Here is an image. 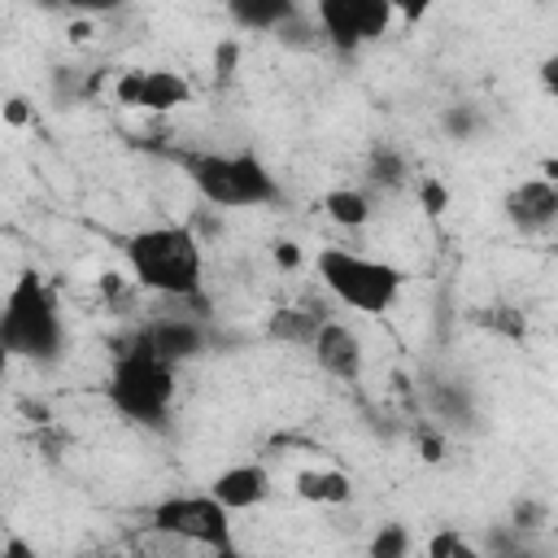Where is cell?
I'll return each mask as SVG.
<instances>
[{
	"label": "cell",
	"mask_w": 558,
	"mask_h": 558,
	"mask_svg": "<svg viewBox=\"0 0 558 558\" xmlns=\"http://www.w3.org/2000/svg\"><path fill=\"white\" fill-rule=\"evenodd\" d=\"M126 253V270L131 283L166 296V301H192L205 288V257H201V240L192 227L183 222H161V227H144L135 235H126L122 244Z\"/></svg>",
	"instance_id": "obj_1"
},
{
	"label": "cell",
	"mask_w": 558,
	"mask_h": 558,
	"mask_svg": "<svg viewBox=\"0 0 558 558\" xmlns=\"http://www.w3.org/2000/svg\"><path fill=\"white\" fill-rule=\"evenodd\" d=\"M174 392H179V366L166 353H157L153 340L135 327L122 340V349L113 353V366L105 379V401L140 427H161L174 405Z\"/></svg>",
	"instance_id": "obj_2"
},
{
	"label": "cell",
	"mask_w": 558,
	"mask_h": 558,
	"mask_svg": "<svg viewBox=\"0 0 558 558\" xmlns=\"http://www.w3.org/2000/svg\"><path fill=\"white\" fill-rule=\"evenodd\" d=\"M0 344L9 357L31 362V366H52L65 353V318L61 305L52 296V288L44 283V275L22 270L4 296V314H0Z\"/></svg>",
	"instance_id": "obj_3"
},
{
	"label": "cell",
	"mask_w": 558,
	"mask_h": 558,
	"mask_svg": "<svg viewBox=\"0 0 558 558\" xmlns=\"http://www.w3.org/2000/svg\"><path fill=\"white\" fill-rule=\"evenodd\" d=\"M174 161L183 166V174L192 179L201 201H209L218 209H257V205L283 201L279 179L270 174V166L253 148H235V153H174Z\"/></svg>",
	"instance_id": "obj_4"
},
{
	"label": "cell",
	"mask_w": 558,
	"mask_h": 558,
	"mask_svg": "<svg viewBox=\"0 0 558 558\" xmlns=\"http://www.w3.org/2000/svg\"><path fill=\"white\" fill-rule=\"evenodd\" d=\"M314 275L353 314H388L401 301V288H405V275L392 262L366 257V253L344 248V244L318 248L314 253Z\"/></svg>",
	"instance_id": "obj_5"
},
{
	"label": "cell",
	"mask_w": 558,
	"mask_h": 558,
	"mask_svg": "<svg viewBox=\"0 0 558 558\" xmlns=\"http://www.w3.org/2000/svg\"><path fill=\"white\" fill-rule=\"evenodd\" d=\"M231 514L214 493H170L148 510L153 532L174 536L183 545H201L209 554H235Z\"/></svg>",
	"instance_id": "obj_6"
},
{
	"label": "cell",
	"mask_w": 558,
	"mask_h": 558,
	"mask_svg": "<svg viewBox=\"0 0 558 558\" xmlns=\"http://www.w3.org/2000/svg\"><path fill=\"white\" fill-rule=\"evenodd\" d=\"M314 17L336 52H357L362 44H375L388 35L397 9L392 0H314Z\"/></svg>",
	"instance_id": "obj_7"
},
{
	"label": "cell",
	"mask_w": 558,
	"mask_h": 558,
	"mask_svg": "<svg viewBox=\"0 0 558 558\" xmlns=\"http://www.w3.org/2000/svg\"><path fill=\"white\" fill-rule=\"evenodd\" d=\"M113 96L126 109H148V113H170L192 100V87L174 70H122L113 78Z\"/></svg>",
	"instance_id": "obj_8"
},
{
	"label": "cell",
	"mask_w": 558,
	"mask_h": 558,
	"mask_svg": "<svg viewBox=\"0 0 558 558\" xmlns=\"http://www.w3.org/2000/svg\"><path fill=\"white\" fill-rule=\"evenodd\" d=\"M501 214L519 235H545L558 227V179H523L501 196Z\"/></svg>",
	"instance_id": "obj_9"
},
{
	"label": "cell",
	"mask_w": 558,
	"mask_h": 558,
	"mask_svg": "<svg viewBox=\"0 0 558 558\" xmlns=\"http://www.w3.org/2000/svg\"><path fill=\"white\" fill-rule=\"evenodd\" d=\"M310 353H314L318 371L331 375V379H340V384H357L362 371H366V344H362V336H357L349 323H340V318H327V323L318 327Z\"/></svg>",
	"instance_id": "obj_10"
},
{
	"label": "cell",
	"mask_w": 558,
	"mask_h": 558,
	"mask_svg": "<svg viewBox=\"0 0 558 558\" xmlns=\"http://www.w3.org/2000/svg\"><path fill=\"white\" fill-rule=\"evenodd\" d=\"M140 331H144V336L153 340V349L166 353L174 366L201 357V353L209 349V340H214L209 327H205V318H192V314H161V318L140 323Z\"/></svg>",
	"instance_id": "obj_11"
},
{
	"label": "cell",
	"mask_w": 558,
	"mask_h": 558,
	"mask_svg": "<svg viewBox=\"0 0 558 558\" xmlns=\"http://www.w3.org/2000/svg\"><path fill=\"white\" fill-rule=\"evenodd\" d=\"M209 493L227 510H253L270 497V471L262 462H235V466H227L209 480Z\"/></svg>",
	"instance_id": "obj_12"
},
{
	"label": "cell",
	"mask_w": 558,
	"mask_h": 558,
	"mask_svg": "<svg viewBox=\"0 0 558 558\" xmlns=\"http://www.w3.org/2000/svg\"><path fill=\"white\" fill-rule=\"evenodd\" d=\"M427 410L445 423V427H471L475 423V392L466 379H432L427 384Z\"/></svg>",
	"instance_id": "obj_13"
},
{
	"label": "cell",
	"mask_w": 558,
	"mask_h": 558,
	"mask_svg": "<svg viewBox=\"0 0 558 558\" xmlns=\"http://www.w3.org/2000/svg\"><path fill=\"white\" fill-rule=\"evenodd\" d=\"M323 323H327V314L314 310V305H283V310H275L266 318V336L270 340H283V344H305L310 349Z\"/></svg>",
	"instance_id": "obj_14"
},
{
	"label": "cell",
	"mask_w": 558,
	"mask_h": 558,
	"mask_svg": "<svg viewBox=\"0 0 558 558\" xmlns=\"http://www.w3.org/2000/svg\"><path fill=\"white\" fill-rule=\"evenodd\" d=\"M292 488H296L301 501H314V506H344V501L353 497L349 475L336 471V466H305V471L292 480Z\"/></svg>",
	"instance_id": "obj_15"
},
{
	"label": "cell",
	"mask_w": 558,
	"mask_h": 558,
	"mask_svg": "<svg viewBox=\"0 0 558 558\" xmlns=\"http://www.w3.org/2000/svg\"><path fill=\"white\" fill-rule=\"evenodd\" d=\"M366 183L371 187H379V192H401V187H410V179H414V170H410V157L397 148V144H375L371 153H366Z\"/></svg>",
	"instance_id": "obj_16"
},
{
	"label": "cell",
	"mask_w": 558,
	"mask_h": 558,
	"mask_svg": "<svg viewBox=\"0 0 558 558\" xmlns=\"http://www.w3.org/2000/svg\"><path fill=\"white\" fill-rule=\"evenodd\" d=\"M227 17L240 26V31H253V35H270L292 9H301L296 0H222Z\"/></svg>",
	"instance_id": "obj_17"
},
{
	"label": "cell",
	"mask_w": 558,
	"mask_h": 558,
	"mask_svg": "<svg viewBox=\"0 0 558 558\" xmlns=\"http://www.w3.org/2000/svg\"><path fill=\"white\" fill-rule=\"evenodd\" d=\"M270 39L279 44V48H288V52H323V48H331L327 44V35H323V26H318V17L301 4V9H292L275 31H270Z\"/></svg>",
	"instance_id": "obj_18"
},
{
	"label": "cell",
	"mask_w": 558,
	"mask_h": 558,
	"mask_svg": "<svg viewBox=\"0 0 558 558\" xmlns=\"http://www.w3.org/2000/svg\"><path fill=\"white\" fill-rule=\"evenodd\" d=\"M323 214H327L336 227L357 231V227H366V222H371L375 201H371V192H366V187H331V192H323Z\"/></svg>",
	"instance_id": "obj_19"
},
{
	"label": "cell",
	"mask_w": 558,
	"mask_h": 558,
	"mask_svg": "<svg viewBox=\"0 0 558 558\" xmlns=\"http://www.w3.org/2000/svg\"><path fill=\"white\" fill-rule=\"evenodd\" d=\"M92 78L78 70V65H57L52 70V92H57V100L61 105H74V100H87L92 96Z\"/></svg>",
	"instance_id": "obj_20"
},
{
	"label": "cell",
	"mask_w": 558,
	"mask_h": 558,
	"mask_svg": "<svg viewBox=\"0 0 558 558\" xmlns=\"http://www.w3.org/2000/svg\"><path fill=\"white\" fill-rule=\"evenodd\" d=\"M432 558H475L480 554V545L475 541H466L458 527H440L436 536H427V545H423Z\"/></svg>",
	"instance_id": "obj_21"
},
{
	"label": "cell",
	"mask_w": 558,
	"mask_h": 558,
	"mask_svg": "<svg viewBox=\"0 0 558 558\" xmlns=\"http://www.w3.org/2000/svg\"><path fill=\"white\" fill-rule=\"evenodd\" d=\"M410 545H414V541H410V532H405L401 523H384V527L371 536L366 549H371V558H401V554H410Z\"/></svg>",
	"instance_id": "obj_22"
},
{
	"label": "cell",
	"mask_w": 558,
	"mask_h": 558,
	"mask_svg": "<svg viewBox=\"0 0 558 558\" xmlns=\"http://www.w3.org/2000/svg\"><path fill=\"white\" fill-rule=\"evenodd\" d=\"M480 109H471V105H449L445 109V118H440V126H445V135H453V140H471L475 131H480Z\"/></svg>",
	"instance_id": "obj_23"
},
{
	"label": "cell",
	"mask_w": 558,
	"mask_h": 558,
	"mask_svg": "<svg viewBox=\"0 0 558 558\" xmlns=\"http://www.w3.org/2000/svg\"><path fill=\"white\" fill-rule=\"evenodd\" d=\"M44 4H57V9L83 13V17H109V13L126 9V0H44Z\"/></svg>",
	"instance_id": "obj_24"
},
{
	"label": "cell",
	"mask_w": 558,
	"mask_h": 558,
	"mask_svg": "<svg viewBox=\"0 0 558 558\" xmlns=\"http://www.w3.org/2000/svg\"><path fill=\"white\" fill-rule=\"evenodd\" d=\"M536 78H541V87H545V92L558 100V52H549V57L536 65Z\"/></svg>",
	"instance_id": "obj_25"
},
{
	"label": "cell",
	"mask_w": 558,
	"mask_h": 558,
	"mask_svg": "<svg viewBox=\"0 0 558 558\" xmlns=\"http://www.w3.org/2000/svg\"><path fill=\"white\" fill-rule=\"evenodd\" d=\"M432 4H436V0H392V9H397L401 22H418V17H427Z\"/></svg>",
	"instance_id": "obj_26"
},
{
	"label": "cell",
	"mask_w": 558,
	"mask_h": 558,
	"mask_svg": "<svg viewBox=\"0 0 558 558\" xmlns=\"http://www.w3.org/2000/svg\"><path fill=\"white\" fill-rule=\"evenodd\" d=\"M418 196L427 201V214H440V209H445V192H440V183L418 179Z\"/></svg>",
	"instance_id": "obj_27"
},
{
	"label": "cell",
	"mask_w": 558,
	"mask_h": 558,
	"mask_svg": "<svg viewBox=\"0 0 558 558\" xmlns=\"http://www.w3.org/2000/svg\"><path fill=\"white\" fill-rule=\"evenodd\" d=\"M4 554H9V558H35V554H31L22 541H9V545H4Z\"/></svg>",
	"instance_id": "obj_28"
},
{
	"label": "cell",
	"mask_w": 558,
	"mask_h": 558,
	"mask_svg": "<svg viewBox=\"0 0 558 558\" xmlns=\"http://www.w3.org/2000/svg\"><path fill=\"white\" fill-rule=\"evenodd\" d=\"M26 100H9V122H26Z\"/></svg>",
	"instance_id": "obj_29"
},
{
	"label": "cell",
	"mask_w": 558,
	"mask_h": 558,
	"mask_svg": "<svg viewBox=\"0 0 558 558\" xmlns=\"http://www.w3.org/2000/svg\"><path fill=\"white\" fill-rule=\"evenodd\" d=\"M296 4H305V0H296Z\"/></svg>",
	"instance_id": "obj_30"
}]
</instances>
